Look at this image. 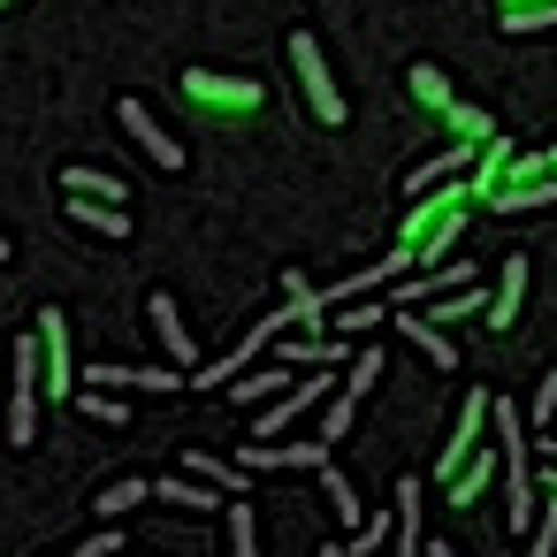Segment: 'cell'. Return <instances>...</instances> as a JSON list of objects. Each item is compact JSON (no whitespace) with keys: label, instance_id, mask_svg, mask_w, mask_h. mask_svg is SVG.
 <instances>
[{"label":"cell","instance_id":"4","mask_svg":"<svg viewBox=\"0 0 557 557\" xmlns=\"http://www.w3.org/2000/svg\"><path fill=\"white\" fill-rule=\"evenodd\" d=\"M115 123L131 131V146H138V153H146L153 169H169V176L184 169V146H176V138H169V131H161V123H153V115L138 108V100H115Z\"/></svg>","mask_w":557,"mask_h":557},{"label":"cell","instance_id":"23","mask_svg":"<svg viewBox=\"0 0 557 557\" xmlns=\"http://www.w3.org/2000/svg\"><path fill=\"white\" fill-rule=\"evenodd\" d=\"M146 496H153V481H108V488L92 496V511H100V519H123V511H138Z\"/></svg>","mask_w":557,"mask_h":557},{"label":"cell","instance_id":"12","mask_svg":"<svg viewBox=\"0 0 557 557\" xmlns=\"http://www.w3.org/2000/svg\"><path fill=\"white\" fill-rule=\"evenodd\" d=\"M62 214H70L77 230H92V237H115V245L131 237V207H115V199H77V191H70Z\"/></svg>","mask_w":557,"mask_h":557},{"label":"cell","instance_id":"16","mask_svg":"<svg viewBox=\"0 0 557 557\" xmlns=\"http://www.w3.org/2000/svg\"><path fill=\"white\" fill-rule=\"evenodd\" d=\"M405 85H412V108H428L435 123H443V115H450V100H458V92H450V77H443L435 62H412V77H405Z\"/></svg>","mask_w":557,"mask_h":557},{"label":"cell","instance_id":"5","mask_svg":"<svg viewBox=\"0 0 557 557\" xmlns=\"http://www.w3.org/2000/svg\"><path fill=\"white\" fill-rule=\"evenodd\" d=\"M389 329H397V336H405V344H412V351H420L435 374H450V367H458V344H450V336H443V329H435L420 306H389Z\"/></svg>","mask_w":557,"mask_h":557},{"label":"cell","instance_id":"39","mask_svg":"<svg viewBox=\"0 0 557 557\" xmlns=\"http://www.w3.org/2000/svg\"><path fill=\"white\" fill-rule=\"evenodd\" d=\"M123 557H131V549H123Z\"/></svg>","mask_w":557,"mask_h":557},{"label":"cell","instance_id":"6","mask_svg":"<svg viewBox=\"0 0 557 557\" xmlns=\"http://www.w3.org/2000/svg\"><path fill=\"white\" fill-rule=\"evenodd\" d=\"M488 412H496V397H488V389H466V412H458V428H450V443L435 450V473H443V481H450V473L466 466V450L481 443V428H488Z\"/></svg>","mask_w":557,"mask_h":557},{"label":"cell","instance_id":"21","mask_svg":"<svg viewBox=\"0 0 557 557\" xmlns=\"http://www.w3.org/2000/svg\"><path fill=\"white\" fill-rule=\"evenodd\" d=\"M557 199V176H542V184H504L496 199H488V214H527V207H549Z\"/></svg>","mask_w":557,"mask_h":557},{"label":"cell","instance_id":"32","mask_svg":"<svg viewBox=\"0 0 557 557\" xmlns=\"http://www.w3.org/2000/svg\"><path fill=\"white\" fill-rule=\"evenodd\" d=\"M62 557H123V534L115 527H100V534H85L77 549H62Z\"/></svg>","mask_w":557,"mask_h":557},{"label":"cell","instance_id":"35","mask_svg":"<svg viewBox=\"0 0 557 557\" xmlns=\"http://www.w3.org/2000/svg\"><path fill=\"white\" fill-rule=\"evenodd\" d=\"M428 557H458V549H450V542H428Z\"/></svg>","mask_w":557,"mask_h":557},{"label":"cell","instance_id":"11","mask_svg":"<svg viewBox=\"0 0 557 557\" xmlns=\"http://www.w3.org/2000/svg\"><path fill=\"white\" fill-rule=\"evenodd\" d=\"M153 504H169V511H230L237 496H222V488H207V481H191V473H161V481H153Z\"/></svg>","mask_w":557,"mask_h":557},{"label":"cell","instance_id":"13","mask_svg":"<svg viewBox=\"0 0 557 557\" xmlns=\"http://www.w3.org/2000/svg\"><path fill=\"white\" fill-rule=\"evenodd\" d=\"M176 466H184L191 481H207V488H222V496H245V481H252V466H245V458L230 466V458H214V450H176Z\"/></svg>","mask_w":557,"mask_h":557},{"label":"cell","instance_id":"29","mask_svg":"<svg viewBox=\"0 0 557 557\" xmlns=\"http://www.w3.org/2000/svg\"><path fill=\"white\" fill-rule=\"evenodd\" d=\"M382 321H389L382 306H336V313H329V329H344V336H359V329H382Z\"/></svg>","mask_w":557,"mask_h":557},{"label":"cell","instance_id":"31","mask_svg":"<svg viewBox=\"0 0 557 557\" xmlns=\"http://www.w3.org/2000/svg\"><path fill=\"white\" fill-rule=\"evenodd\" d=\"M527 420H534V428H549V420H557V374H542V382H534V397H527Z\"/></svg>","mask_w":557,"mask_h":557},{"label":"cell","instance_id":"17","mask_svg":"<svg viewBox=\"0 0 557 557\" xmlns=\"http://www.w3.org/2000/svg\"><path fill=\"white\" fill-rule=\"evenodd\" d=\"M557 0H496V32H549Z\"/></svg>","mask_w":557,"mask_h":557},{"label":"cell","instance_id":"14","mask_svg":"<svg viewBox=\"0 0 557 557\" xmlns=\"http://www.w3.org/2000/svg\"><path fill=\"white\" fill-rule=\"evenodd\" d=\"M511 161H519V146H511V138H488V146H481V161H473V176H466L473 207H488V199H496V184L511 176Z\"/></svg>","mask_w":557,"mask_h":557},{"label":"cell","instance_id":"19","mask_svg":"<svg viewBox=\"0 0 557 557\" xmlns=\"http://www.w3.org/2000/svg\"><path fill=\"white\" fill-rule=\"evenodd\" d=\"M435 329H450V321H473V313H488V298H481V283H466V290H443V298H428L420 306Z\"/></svg>","mask_w":557,"mask_h":557},{"label":"cell","instance_id":"24","mask_svg":"<svg viewBox=\"0 0 557 557\" xmlns=\"http://www.w3.org/2000/svg\"><path fill=\"white\" fill-rule=\"evenodd\" d=\"M222 519H230V557H260V511H252V504L237 496V504H230Z\"/></svg>","mask_w":557,"mask_h":557},{"label":"cell","instance_id":"38","mask_svg":"<svg viewBox=\"0 0 557 557\" xmlns=\"http://www.w3.org/2000/svg\"><path fill=\"white\" fill-rule=\"evenodd\" d=\"M0 9H16V0H0Z\"/></svg>","mask_w":557,"mask_h":557},{"label":"cell","instance_id":"1","mask_svg":"<svg viewBox=\"0 0 557 557\" xmlns=\"http://www.w3.org/2000/svg\"><path fill=\"white\" fill-rule=\"evenodd\" d=\"M176 92H184L207 123H237V115H260V108H268V85H260V77H222V70H184Z\"/></svg>","mask_w":557,"mask_h":557},{"label":"cell","instance_id":"27","mask_svg":"<svg viewBox=\"0 0 557 557\" xmlns=\"http://www.w3.org/2000/svg\"><path fill=\"white\" fill-rule=\"evenodd\" d=\"M351 420H359V397H344V389H336V397L321 405V443H344V435H351Z\"/></svg>","mask_w":557,"mask_h":557},{"label":"cell","instance_id":"15","mask_svg":"<svg viewBox=\"0 0 557 557\" xmlns=\"http://www.w3.org/2000/svg\"><path fill=\"white\" fill-rule=\"evenodd\" d=\"M313 481H321V496H329V511H336V519H344V527L359 534V527H367V504H359V488H351V473H344V466L329 458V466H321Z\"/></svg>","mask_w":557,"mask_h":557},{"label":"cell","instance_id":"2","mask_svg":"<svg viewBox=\"0 0 557 557\" xmlns=\"http://www.w3.org/2000/svg\"><path fill=\"white\" fill-rule=\"evenodd\" d=\"M290 70H298V85H306V108L336 131L351 108H344V92H336V77H329V54H321V39L313 32H290Z\"/></svg>","mask_w":557,"mask_h":557},{"label":"cell","instance_id":"26","mask_svg":"<svg viewBox=\"0 0 557 557\" xmlns=\"http://www.w3.org/2000/svg\"><path fill=\"white\" fill-rule=\"evenodd\" d=\"M443 131H450V138H496V123H488V108H466V100H450V115H443Z\"/></svg>","mask_w":557,"mask_h":557},{"label":"cell","instance_id":"25","mask_svg":"<svg viewBox=\"0 0 557 557\" xmlns=\"http://www.w3.org/2000/svg\"><path fill=\"white\" fill-rule=\"evenodd\" d=\"M336 359H344V344H336V336H306V344H290V351H283V367H290V374H306V367H336Z\"/></svg>","mask_w":557,"mask_h":557},{"label":"cell","instance_id":"33","mask_svg":"<svg viewBox=\"0 0 557 557\" xmlns=\"http://www.w3.org/2000/svg\"><path fill=\"white\" fill-rule=\"evenodd\" d=\"M542 496H557V458H549V466H542Z\"/></svg>","mask_w":557,"mask_h":557},{"label":"cell","instance_id":"8","mask_svg":"<svg viewBox=\"0 0 557 557\" xmlns=\"http://www.w3.org/2000/svg\"><path fill=\"white\" fill-rule=\"evenodd\" d=\"M146 321H153L161 351H169V359L191 374V367H199V344H191V329H184V313H176V298H169V290H153V298H146Z\"/></svg>","mask_w":557,"mask_h":557},{"label":"cell","instance_id":"36","mask_svg":"<svg viewBox=\"0 0 557 557\" xmlns=\"http://www.w3.org/2000/svg\"><path fill=\"white\" fill-rule=\"evenodd\" d=\"M9 260H16V245H9V237H0V268H9Z\"/></svg>","mask_w":557,"mask_h":557},{"label":"cell","instance_id":"10","mask_svg":"<svg viewBox=\"0 0 557 557\" xmlns=\"http://www.w3.org/2000/svg\"><path fill=\"white\" fill-rule=\"evenodd\" d=\"M92 389H184V367H85Z\"/></svg>","mask_w":557,"mask_h":557},{"label":"cell","instance_id":"7","mask_svg":"<svg viewBox=\"0 0 557 557\" xmlns=\"http://www.w3.org/2000/svg\"><path fill=\"white\" fill-rule=\"evenodd\" d=\"M488 481H504V450H466V466L443 481V496H450V511H473L481 496H488Z\"/></svg>","mask_w":557,"mask_h":557},{"label":"cell","instance_id":"34","mask_svg":"<svg viewBox=\"0 0 557 557\" xmlns=\"http://www.w3.org/2000/svg\"><path fill=\"white\" fill-rule=\"evenodd\" d=\"M313 557H351V549H344V542H321V549H313Z\"/></svg>","mask_w":557,"mask_h":557},{"label":"cell","instance_id":"18","mask_svg":"<svg viewBox=\"0 0 557 557\" xmlns=\"http://www.w3.org/2000/svg\"><path fill=\"white\" fill-rule=\"evenodd\" d=\"M62 191H77V199H115V207H131V184H123L115 169H70V176H62Z\"/></svg>","mask_w":557,"mask_h":557},{"label":"cell","instance_id":"22","mask_svg":"<svg viewBox=\"0 0 557 557\" xmlns=\"http://www.w3.org/2000/svg\"><path fill=\"white\" fill-rule=\"evenodd\" d=\"M290 382H298L290 367H268V374H237V405H275V397H283Z\"/></svg>","mask_w":557,"mask_h":557},{"label":"cell","instance_id":"30","mask_svg":"<svg viewBox=\"0 0 557 557\" xmlns=\"http://www.w3.org/2000/svg\"><path fill=\"white\" fill-rule=\"evenodd\" d=\"M77 412H85V420H100V428H123V420H131V412H123L115 397H100V389H77Z\"/></svg>","mask_w":557,"mask_h":557},{"label":"cell","instance_id":"9","mask_svg":"<svg viewBox=\"0 0 557 557\" xmlns=\"http://www.w3.org/2000/svg\"><path fill=\"white\" fill-rule=\"evenodd\" d=\"M519 306H527V252H511L504 268H496V290H488V329H511L519 321Z\"/></svg>","mask_w":557,"mask_h":557},{"label":"cell","instance_id":"28","mask_svg":"<svg viewBox=\"0 0 557 557\" xmlns=\"http://www.w3.org/2000/svg\"><path fill=\"white\" fill-rule=\"evenodd\" d=\"M389 534H397V511H367V527H359V534H351L344 549H351V557H374V549H382Z\"/></svg>","mask_w":557,"mask_h":557},{"label":"cell","instance_id":"20","mask_svg":"<svg viewBox=\"0 0 557 557\" xmlns=\"http://www.w3.org/2000/svg\"><path fill=\"white\" fill-rule=\"evenodd\" d=\"M389 542H397V557H420V481L412 473L397 481V534Z\"/></svg>","mask_w":557,"mask_h":557},{"label":"cell","instance_id":"3","mask_svg":"<svg viewBox=\"0 0 557 557\" xmlns=\"http://www.w3.org/2000/svg\"><path fill=\"white\" fill-rule=\"evenodd\" d=\"M32 329H39V359H47V397H54V405L77 397V344H70L77 329H70V313H62V306H39Z\"/></svg>","mask_w":557,"mask_h":557},{"label":"cell","instance_id":"37","mask_svg":"<svg viewBox=\"0 0 557 557\" xmlns=\"http://www.w3.org/2000/svg\"><path fill=\"white\" fill-rule=\"evenodd\" d=\"M542 169H549V176H557V146H549V153H542Z\"/></svg>","mask_w":557,"mask_h":557}]
</instances>
